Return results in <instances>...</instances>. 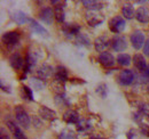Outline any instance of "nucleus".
<instances>
[{
	"label": "nucleus",
	"mask_w": 149,
	"mask_h": 139,
	"mask_svg": "<svg viewBox=\"0 0 149 139\" xmlns=\"http://www.w3.org/2000/svg\"><path fill=\"white\" fill-rule=\"evenodd\" d=\"M140 81L141 82H149V65L147 69L145 70V72L140 75Z\"/></svg>",
	"instance_id": "35"
},
{
	"label": "nucleus",
	"mask_w": 149,
	"mask_h": 139,
	"mask_svg": "<svg viewBox=\"0 0 149 139\" xmlns=\"http://www.w3.org/2000/svg\"><path fill=\"white\" fill-rule=\"evenodd\" d=\"M139 112L143 116H149V103H141L139 105Z\"/></svg>",
	"instance_id": "34"
},
{
	"label": "nucleus",
	"mask_w": 149,
	"mask_h": 139,
	"mask_svg": "<svg viewBox=\"0 0 149 139\" xmlns=\"http://www.w3.org/2000/svg\"><path fill=\"white\" fill-rule=\"evenodd\" d=\"M54 16H55L56 21L62 23L64 21V12H63V8H55L54 10Z\"/></svg>",
	"instance_id": "33"
},
{
	"label": "nucleus",
	"mask_w": 149,
	"mask_h": 139,
	"mask_svg": "<svg viewBox=\"0 0 149 139\" xmlns=\"http://www.w3.org/2000/svg\"><path fill=\"white\" fill-rule=\"evenodd\" d=\"M111 48L116 52H122L127 48L126 38L123 35H116L111 40Z\"/></svg>",
	"instance_id": "5"
},
{
	"label": "nucleus",
	"mask_w": 149,
	"mask_h": 139,
	"mask_svg": "<svg viewBox=\"0 0 149 139\" xmlns=\"http://www.w3.org/2000/svg\"><path fill=\"white\" fill-rule=\"evenodd\" d=\"M63 120L67 122V123H69V124H77L78 122L80 121L78 113L76 111H74V109L65 111V113L63 114Z\"/></svg>",
	"instance_id": "13"
},
{
	"label": "nucleus",
	"mask_w": 149,
	"mask_h": 139,
	"mask_svg": "<svg viewBox=\"0 0 149 139\" xmlns=\"http://www.w3.org/2000/svg\"><path fill=\"white\" fill-rule=\"evenodd\" d=\"M15 116L16 120L19 122L21 127H23L24 129H28L30 127V118L26 113V111L22 107V106H16L15 108Z\"/></svg>",
	"instance_id": "2"
},
{
	"label": "nucleus",
	"mask_w": 149,
	"mask_h": 139,
	"mask_svg": "<svg viewBox=\"0 0 149 139\" xmlns=\"http://www.w3.org/2000/svg\"><path fill=\"white\" fill-rule=\"evenodd\" d=\"M90 139H106V138H103V137H100V136H93V137H91Z\"/></svg>",
	"instance_id": "40"
},
{
	"label": "nucleus",
	"mask_w": 149,
	"mask_h": 139,
	"mask_svg": "<svg viewBox=\"0 0 149 139\" xmlns=\"http://www.w3.org/2000/svg\"><path fill=\"white\" fill-rule=\"evenodd\" d=\"M76 42L79 46H85V47L91 46V40L86 34H78L76 36Z\"/></svg>",
	"instance_id": "25"
},
{
	"label": "nucleus",
	"mask_w": 149,
	"mask_h": 139,
	"mask_svg": "<svg viewBox=\"0 0 149 139\" xmlns=\"http://www.w3.org/2000/svg\"><path fill=\"white\" fill-rule=\"evenodd\" d=\"M109 43H110L109 39H108L107 36H104V35L96 38L95 41H94V46H95V49H96L97 52H102V50L107 49L108 46H109Z\"/></svg>",
	"instance_id": "15"
},
{
	"label": "nucleus",
	"mask_w": 149,
	"mask_h": 139,
	"mask_svg": "<svg viewBox=\"0 0 149 139\" xmlns=\"http://www.w3.org/2000/svg\"><path fill=\"white\" fill-rule=\"evenodd\" d=\"M133 63H134V66L136 67V69L139 70L140 72H145V70L147 69V63H146V59H145V57H143V55H141V54H136V55H134V57H133Z\"/></svg>",
	"instance_id": "14"
},
{
	"label": "nucleus",
	"mask_w": 149,
	"mask_h": 139,
	"mask_svg": "<svg viewBox=\"0 0 149 139\" xmlns=\"http://www.w3.org/2000/svg\"><path fill=\"white\" fill-rule=\"evenodd\" d=\"M55 80L65 82L68 80V71L64 66H57L55 70Z\"/></svg>",
	"instance_id": "19"
},
{
	"label": "nucleus",
	"mask_w": 149,
	"mask_h": 139,
	"mask_svg": "<svg viewBox=\"0 0 149 139\" xmlns=\"http://www.w3.org/2000/svg\"><path fill=\"white\" fill-rule=\"evenodd\" d=\"M53 90L55 91L57 95H62V94H64V82H61V81H57L55 80L54 82H53Z\"/></svg>",
	"instance_id": "29"
},
{
	"label": "nucleus",
	"mask_w": 149,
	"mask_h": 139,
	"mask_svg": "<svg viewBox=\"0 0 149 139\" xmlns=\"http://www.w3.org/2000/svg\"><path fill=\"white\" fill-rule=\"evenodd\" d=\"M62 31L63 33L68 36L71 35H78L79 31H80V26L76 23H64L62 25Z\"/></svg>",
	"instance_id": "9"
},
{
	"label": "nucleus",
	"mask_w": 149,
	"mask_h": 139,
	"mask_svg": "<svg viewBox=\"0 0 149 139\" xmlns=\"http://www.w3.org/2000/svg\"><path fill=\"white\" fill-rule=\"evenodd\" d=\"M39 115H40L42 119L47 120V121L54 120L56 118L55 111H53V109H51V108H48V107H46V106L39 107Z\"/></svg>",
	"instance_id": "16"
},
{
	"label": "nucleus",
	"mask_w": 149,
	"mask_h": 139,
	"mask_svg": "<svg viewBox=\"0 0 149 139\" xmlns=\"http://www.w3.org/2000/svg\"><path fill=\"white\" fill-rule=\"evenodd\" d=\"M7 125H8V128L10 129V131L13 132V135H14L15 139H28L26 137H25L24 132L19 129V127H17V124H15L14 122L8 121L7 122Z\"/></svg>",
	"instance_id": "18"
},
{
	"label": "nucleus",
	"mask_w": 149,
	"mask_h": 139,
	"mask_svg": "<svg viewBox=\"0 0 149 139\" xmlns=\"http://www.w3.org/2000/svg\"><path fill=\"white\" fill-rule=\"evenodd\" d=\"M91 129V124L87 120H80L77 123V130L79 132H87Z\"/></svg>",
	"instance_id": "26"
},
{
	"label": "nucleus",
	"mask_w": 149,
	"mask_h": 139,
	"mask_svg": "<svg viewBox=\"0 0 149 139\" xmlns=\"http://www.w3.org/2000/svg\"><path fill=\"white\" fill-rule=\"evenodd\" d=\"M9 64L14 70H21L24 67L25 64V59H23V57L19 54H13L9 58Z\"/></svg>",
	"instance_id": "10"
},
{
	"label": "nucleus",
	"mask_w": 149,
	"mask_h": 139,
	"mask_svg": "<svg viewBox=\"0 0 149 139\" xmlns=\"http://www.w3.org/2000/svg\"><path fill=\"white\" fill-rule=\"evenodd\" d=\"M86 19H87L88 25L95 28V26H97V25H100V24L103 23L104 17L102 15H100V14H96V13H88L86 15Z\"/></svg>",
	"instance_id": "12"
},
{
	"label": "nucleus",
	"mask_w": 149,
	"mask_h": 139,
	"mask_svg": "<svg viewBox=\"0 0 149 139\" xmlns=\"http://www.w3.org/2000/svg\"><path fill=\"white\" fill-rule=\"evenodd\" d=\"M19 40H21V35L16 31L6 32L2 35V41L8 48H14L15 46H17L19 43Z\"/></svg>",
	"instance_id": "1"
},
{
	"label": "nucleus",
	"mask_w": 149,
	"mask_h": 139,
	"mask_svg": "<svg viewBox=\"0 0 149 139\" xmlns=\"http://www.w3.org/2000/svg\"><path fill=\"white\" fill-rule=\"evenodd\" d=\"M30 83L33 86L35 90H40V89H44L45 88V82L38 78H32L30 79Z\"/></svg>",
	"instance_id": "28"
},
{
	"label": "nucleus",
	"mask_w": 149,
	"mask_h": 139,
	"mask_svg": "<svg viewBox=\"0 0 149 139\" xmlns=\"http://www.w3.org/2000/svg\"><path fill=\"white\" fill-rule=\"evenodd\" d=\"M31 30L40 35H47V31L45 28H42V25H40L36 21H31Z\"/></svg>",
	"instance_id": "24"
},
{
	"label": "nucleus",
	"mask_w": 149,
	"mask_h": 139,
	"mask_svg": "<svg viewBox=\"0 0 149 139\" xmlns=\"http://www.w3.org/2000/svg\"><path fill=\"white\" fill-rule=\"evenodd\" d=\"M22 91L24 92L23 94L24 95L23 96L24 98H26L29 100H33V92H32V90L28 87V86H22Z\"/></svg>",
	"instance_id": "32"
},
{
	"label": "nucleus",
	"mask_w": 149,
	"mask_h": 139,
	"mask_svg": "<svg viewBox=\"0 0 149 139\" xmlns=\"http://www.w3.org/2000/svg\"><path fill=\"white\" fill-rule=\"evenodd\" d=\"M131 39V43H132V46L136 49V50H139L142 46H145L143 45V42H146L145 41V35H143V33L141 32V31H134L132 34H131L130 36Z\"/></svg>",
	"instance_id": "6"
},
{
	"label": "nucleus",
	"mask_w": 149,
	"mask_h": 139,
	"mask_svg": "<svg viewBox=\"0 0 149 139\" xmlns=\"http://www.w3.org/2000/svg\"><path fill=\"white\" fill-rule=\"evenodd\" d=\"M0 131H1V132H0V139H10L9 138V135L5 131V128H1Z\"/></svg>",
	"instance_id": "38"
},
{
	"label": "nucleus",
	"mask_w": 149,
	"mask_h": 139,
	"mask_svg": "<svg viewBox=\"0 0 149 139\" xmlns=\"http://www.w3.org/2000/svg\"><path fill=\"white\" fill-rule=\"evenodd\" d=\"M13 18L16 23L19 24H24V23H28V22H31L30 17L24 13V12H21V10H17L13 14Z\"/></svg>",
	"instance_id": "21"
},
{
	"label": "nucleus",
	"mask_w": 149,
	"mask_h": 139,
	"mask_svg": "<svg viewBox=\"0 0 149 139\" xmlns=\"http://www.w3.org/2000/svg\"><path fill=\"white\" fill-rule=\"evenodd\" d=\"M143 54L149 57V39L145 42V46H143Z\"/></svg>",
	"instance_id": "39"
},
{
	"label": "nucleus",
	"mask_w": 149,
	"mask_h": 139,
	"mask_svg": "<svg viewBox=\"0 0 149 139\" xmlns=\"http://www.w3.org/2000/svg\"><path fill=\"white\" fill-rule=\"evenodd\" d=\"M117 63L120 65V66H130L131 64V56L129 54H119L116 58Z\"/></svg>",
	"instance_id": "23"
},
{
	"label": "nucleus",
	"mask_w": 149,
	"mask_h": 139,
	"mask_svg": "<svg viewBox=\"0 0 149 139\" xmlns=\"http://www.w3.org/2000/svg\"><path fill=\"white\" fill-rule=\"evenodd\" d=\"M99 63L103 67H111L115 64V57L112 56L110 52H103L100 54L99 56Z\"/></svg>",
	"instance_id": "7"
},
{
	"label": "nucleus",
	"mask_w": 149,
	"mask_h": 139,
	"mask_svg": "<svg viewBox=\"0 0 149 139\" xmlns=\"http://www.w3.org/2000/svg\"><path fill=\"white\" fill-rule=\"evenodd\" d=\"M53 16H54V12L51 9V8H44L41 12H40V15L39 17L40 19L46 23V24H52L53 22Z\"/></svg>",
	"instance_id": "17"
},
{
	"label": "nucleus",
	"mask_w": 149,
	"mask_h": 139,
	"mask_svg": "<svg viewBox=\"0 0 149 139\" xmlns=\"http://www.w3.org/2000/svg\"><path fill=\"white\" fill-rule=\"evenodd\" d=\"M134 79H135V74L131 70H122L117 76L118 83L120 86H130L133 83Z\"/></svg>",
	"instance_id": "3"
},
{
	"label": "nucleus",
	"mask_w": 149,
	"mask_h": 139,
	"mask_svg": "<svg viewBox=\"0 0 149 139\" xmlns=\"http://www.w3.org/2000/svg\"><path fill=\"white\" fill-rule=\"evenodd\" d=\"M95 91H96V94H97L99 96H101L102 98H104V97L107 96V91H108V89H107V85H104V83L99 85L97 88L95 89Z\"/></svg>",
	"instance_id": "31"
},
{
	"label": "nucleus",
	"mask_w": 149,
	"mask_h": 139,
	"mask_svg": "<svg viewBox=\"0 0 149 139\" xmlns=\"http://www.w3.org/2000/svg\"><path fill=\"white\" fill-rule=\"evenodd\" d=\"M52 3L56 5V8H63L67 5V1H58V0H53Z\"/></svg>",
	"instance_id": "37"
},
{
	"label": "nucleus",
	"mask_w": 149,
	"mask_h": 139,
	"mask_svg": "<svg viewBox=\"0 0 149 139\" xmlns=\"http://www.w3.org/2000/svg\"><path fill=\"white\" fill-rule=\"evenodd\" d=\"M76 136H74V131L72 130H69V129H64L60 136H58V139H74Z\"/></svg>",
	"instance_id": "30"
},
{
	"label": "nucleus",
	"mask_w": 149,
	"mask_h": 139,
	"mask_svg": "<svg viewBox=\"0 0 149 139\" xmlns=\"http://www.w3.org/2000/svg\"><path fill=\"white\" fill-rule=\"evenodd\" d=\"M135 18L140 22V23H148L149 22V9L147 7L142 6V7H139L135 12Z\"/></svg>",
	"instance_id": "11"
},
{
	"label": "nucleus",
	"mask_w": 149,
	"mask_h": 139,
	"mask_svg": "<svg viewBox=\"0 0 149 139\" xmlns=\"http://www.w3.org/2000/svg\"><path fill=\"white\" fill-rule=\"evenodd\" d=\"M122 14H123L124 17L127 18V19L133 18V16H134V9H133V6L131 5L130 2H126V3L123 5V7H122Z\"/></svg>",
	"instance_id": "22"
},
{
	"label": "nucleus",
	"mask_w": 149,
	"mask_h": 139,
	"mask_svg": "<svg viewBox=\"0 0 149 139\" xmlns=\"http://www.w3.org/2000/svg\"><path fill=\"white\" fill-rule=\"evenodd\" d=\"M109 29L113 33H119L125 29V19L120 16H115L109 21Z\"/></svg>",
	"instance_id": "4"
},
{
	"label": "nucleus",
	"mask_w": 149,
	"mask_h": 139,
	"mask_svg": "<svg viewBox=\"0 0 149 139\" xmlns=\"http://www.w3.org/2000/svg\"><path fill=\"white\" fill-rule=\"evenodd\" d=\"M147 91L149 92V83H148V86H147Z\"/></svg>",
	"instance_id": "41"
},
{
	"label": "nucleus",
	"mask_w": 149,
	"mask_h": 139,
	"mask_svg": "<svg viewBox=\"0 0 149 139\" xmlns=\"http://www.w3.org/2000/svg\"><path fill=\"white\" fill-rule=\"evenodd\" d=\"M140 130H141V133L142 135H145V136H147V137H149V125L148 124H140Z\"/></svg>",
	"instance_id": "36"
},
{
	"label": "nucleus",
	"mask_w": 149,
	"mask_h": 139,
	"mask_svg": "<svg viewBox=\"0 0 149 139\" xmlns=\"http://www.w3.org/2000/svg\"><path fill=\"white\" fill-rule=\"evenodd\" d=\"M83 5H84L85 8L90 9V10H100L103 7L102 2L95 1V0H84L83 1Z\"/></svg>",
	"instance_id": "20"
},
{
	"label": "nucleus",
	"mask_w": 149,
	"mask_h": 139,
	"mask_svg": "<svg viewBox=\"0 0 149 139\" xmlns=\"http://www.w3.org/2000/svg\"><path fill=\"white\" fill-rule=\"evenodd\" d=\"M55 103L57 106H69V105H70L69 99L65 97L64 94H62V95H57V96H56Z\"/></svg>",
	"instance_id": "27"
},
{
	"label": "nucleus",
	"mask_w": 149,
	"mask_h": 139,
	"mask_svg": "<svg viewBox=\"0 0 149 139\" xmlns=\"http://www.w3.org/2000/svg\"><path fill=\"white\" fill-rule=\"evenodd\" d=\"M54 73V69L48 65V64H44L42 66H40L39 69L37 70V78L40 79V80H46L48 79L49 76H52V74Z\"/></svg>",
	"instance_id": "8"
}]
</instances>
